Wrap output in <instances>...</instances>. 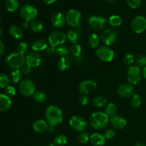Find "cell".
Returning <instances> with one entry per match:
<instances>
[{"label": "cell", "instance_id": "32", "mask_svg": "<svg viewBox=\"0 0 146 146\" xmlns=\"http://www.w3.org/2000/svg\"><path fill=\"white\" fill-rule=\"evenodd\" d=\"M108 23L111 27H119L122 24V19L118 15H112L108 19Z\"/></svg>", "mask_w": 146, "mask_h": 146}, {"label": "cell", "instance_id": "14", "mask_svg": "<svg viewBox=\"0 0 146 146\" xmlns=\"http://www.w3.org/2000/svg\"><path fill=\"white\" fill-rule=\"evenodd\" d=\"M42 56L36 51H31L28 53L25 56L26 64L31 68H35L38 66L42 62Z\"/></svg>", "mask_w": 146, "mask_h": 146}, {"label": "cell", "instance_id": "1", "mask_svg": "<svg viewBox=\"0 0 146 146\" xmlns=\"http://www.w3.org/2000/svg\"><path fill=\"white\" fill-rule=\"evenodd\" d=\"M45 116L48 125L54 127L59 125L63 121L62 111L54 105L49 106L46 109Z\"/></svg>", "mask_w": 146, "mask_h": 146}, {"label": "cell", "instance_id": "8", "mask_svg": "<svg viewBox=\"0 0 146 146\" xmlns=\"http://www.w3.org/2000/svg\"><path fill=\"white\" fill-rule=\"evenodd\" d=\"M88 24L93 30L96 31H104L106 29L108 21L106 18L99 16H92L88 19Z\"/></svg>", "mask_w": 146, "mask_h": 146}, {"label": "cell", "instance_id": "53", "mask_svg": "<svg viewBox=\"0 0 146 146\" xmlns=\"http://www.w3.org/2000/svg\"><path fill=\"white\" fill-rule=\"evenodd\" d=\"M135 146H146V144L143 142H137Z\"/></svg>", "mask_w": 146, "mask_h": 146}, {"label": "cell", "instance_id": "7", "mask_svg": "<svg viewBox=\"0 0 146 146\" xmlns=\"http://www.w3.org/2000/svg\"><path fill=\"white\" fill-rule=\"evenodd\" d=\"M96 56L101 61L104 62H110L112 61L115 56L113 50L108 46H101L97 48L96 51Z\"/></svg>", "mask_w": 146, "mask_h": 146}, {"label": "cell", "instance_id": "52", "mask_svg": "<svg viewBox=\"0 0 146 146\" xmlns=\"http://www.w3.org/2000/svg\"><path fill=\"white\" fill-rule=\"evenodd\" d=\"M48 131L49 133H54V126H52V125H49L48 126Z\"/></svg>", "mask_w": 146, "mask_h": 146}, {"label": "cell", "instance_id": "57", "mask_svg": "<svg viewBox=\"0 0 146 146\" xmlns=\"http://www.w3.org/2000/svg\"><path fill=\"white\" fill-rule=\"evenodd\" d=\"M1 34H2V29H1V28L0 27V37H1Z\"/></svg>", "mask_w": 146, "mask_h": 146}, {"label": "cell", "instance_id": "21", "mask_svg": "<svg viewBox=\"0 0 146 146\" xmlns=\"http://www.w3.org/2000/svg\"><path fill=\"white\" fill-rule=\"evenodd\" d=\"M48 47V43L46 40L39 38V39H36L31 43V49L34 51H41L46 50Z\"/></svg>", "mask_w": 146, "mask_h": 146}, {"label": "cell", "instance_id": "43", "mask_svg": "<svg viewBox=\"0 0 146 146\" xmlns=\"http://www.w3.org/2000/svg\"><path fill=\"white\" fill-rule=\"evenodd\" d=\"M126 2L131 9H137L141 6L142 0H126Z\"/></svg>", "mask_w": 146, "mask_h": 146}, {"label": "cell", "instance_id": "39", "mask_svg": "<svg viewBox=\"0 0 146 146\" xmlns=\"http://www.w3.org/2000/svg\"><path fill=\"white\" fill-rule=\"evenodd\" d=\"M135 64L137 66L141 68H145L146 66V56L140 55L137 57L135 60Z\"/></svg>", "mask_w": 146, "mask_h": 146}, {"label": "cell", "instance_id": "19", "mask_svg": "<svg viewBox=\"0 0 146 146\" xmlns=\"http://www.w3.org/2000/svg\"><path fill=\"white\" fill-rule=\"evenodd\" d=\"M73 64L72 58L69 56H64L60 58L58 62V68L60 71H65L71 68Z\"/></svg>", "mask_w": 146, "mask_h": 146}, {"label": "cell", "instance_id": "40", "mask_svg": "<svg viewBox=\"0 0 146 146\" xmlns=\"http://www.w3.org/2000/svg\"><path fill=\"white\" fill-rule=\"evenodd\" d=\"M17 52L24 55V54L28 51V49H29L28 44H27L26 42H23V41L22 42H20L19 44H18V46H17Z\"/></svg>", "mask_w": 146, "mask_h": 146}, {"label": "cell", "instance_id": "49", "mask_svg": "<svg viewBox=\"0 0 146 146\" xmlns=\"http://www.w3.org/2000/svg\"><path fill=\"white\" fill-rule=\"evenodd\" d=\"M4 51H5V46H4V44L2 41L0 40V56L4 54Z\"/></svg>", "mask_w": 146, "mask_h": 146}, {"label": "cell", "instance_id": "6", "mask_svg": "<svg viewBox=\"0 0 146 146\" xmlns=\"http://www.w3.org/2000/svg\"><path fill=\"white\" fill-rule=\"evenodd\" d=\"M18 89L20 94L23 96L29 97L36 92V86L32 80L24 79L20 82Z\"/></svg>", "mask_w": 146, "mask_h": 146}, {"label": "cell", "instance_id": "27", "mask_svg": "<svg viewBox=\"0 0 146 146\" xmlns=\"http://www.w3.org/2000/svg\"><path fill=\"white\" fill-rule=\"evenodd\" d=\"M117 112H118V107L115 104L110 103V104H107L105 108V113L109 118L117 115Z\"/></svg>", "mask_w": 146, "mask_h": 146}, {"label": "cell", "instance_id": "25", "mask_svg": "<svg viewBox=\"0 0 146 146\" xmlns=\"http://www.w3.org/2000/svg\"><path fill=\"white\" fill-rule=\"evenodd\" d=\"M9 34L14 39H20L23 36V29L18 25H12L9 28Z\"/></svg>", "mask_w": 146, "mask_h": 146}, {"label": "cell", "instance_id": "28", "mask_svg": "<svg viewBox=\"0 0 146 146\" xmlns=\"http://www.w3.org/2000/svg\"><path fill=\"white\" fill-rule=\"evenodd\" d=\"M107 104H108V100L104 96H98L93 100V104L98 108L104 107L106 105H107Z\"/></svg>", "mask_w": 146, "mask_h": 146}, {"label": "cell", "instance_id": "56", "mask_svg": "<svg viewBox=\"0 0 146 146\" xmlns=\"http://www.w3.org/2000/svg\"><path fill=\"white\" fill-rule=\"evenodd\" d=\"M48 146H56V144L54 143H53L49 144V145H48Z\"/></svg>", "mask_w": 146, "mask_h": 146}, {"label": "cell", "instance_id": "54", "mask_svg": "<svg viewBox=\"0 0 146 146\" xmlns=\"http://www.w3.org/2000/svg\"><path fill=\"white\" fill-rule=\"evenodd\" d=\"M142 75L143 76V78L146 80V66L145 68H143V72H142Z\"/></svg>", "mask_w": 146, "mask_h": 146}, {"label": "cell", "instance_id": "58", "mask_svg": "<svg viewBox=\"0 0 146 146\" xmlns=\"http://www.w3.org/2000/svg\"><path fill=\"white\" fill-rule=\"evenodd\" d=\"M0 22H1V19H0Z\"/></svg>", "mask_w": 146, "mask_h": 146}, {"label": "cell", "instance_id": "48", "mask_svg": "<svg viewBox=\"0 0 146 146\" xmlns=\"http://www.w3.org/2000/svg\"><path fill=\"white\" fill-rule=\"evenodd\" d=\"M79 103L82 106H86L88 103V98L86 96V95H82L79 97Z\"/></svg>", "mask_w": 146, "mask_h": 146}, {"label": "cell", "instance_id": "38", "mask_svg": "<svg viewBox=\"0 0 146 146\" xmlns=\"http://www.w3.org/2000/svg\"><path fill=\"white\" fill-rule=\"evenodd\" d=\"M131 104L133 108H138L141 105V98L138 94H134L131 98Z\"/></svg>", "mask_w": 146, "mask_h": 146}, {"label": "cell", "instance_id": "51", "mask_svg": "<svg viewBox=\"0 0 146 146\" xmlns=\"http://www.w3.org/2000/svg\"><path fill=\"white\" fill-rule=\"evenodd\" d=\"M56 1L57 0H43V1H44V2L46 4H54V3L56 2Z\"/></svg>", "mask_w": 146, "mask_h": 146}, {"label": "cell", "instance_id": "33", "mask_svg": "<svg viewBox=\"0 0 146 146\" xmlns=\"http://www.w3.org/2000/svg\"><path fill=\"white\" fill-rule=\"evenodd\" d=\"M43 24L39 21H33L30 24V29L34 33H39L43 30Z\"/></svg>", "mask_w": 146, "mask_h": 146}, {"label": "cell", "instance_id": "31", "mask_svg": "<svg viewBox=\"0 0 146 146\" xmlns=\"http://www.w3.org/2000/svg\"><path fill=\"white\" fill-rule=\"evenodd\" d=\"M33 96H34V99L35 100L36 102L39 103V104H43L44 102H45L47 98L46 93L42 91H36Z\"/></svg>", "mask_w": 146, "mask_h": 146}, {"label": "cell", "instance_id": "34", "mask_svg": "<svg viewBox=\"0 0 146 146\" xmlns=\"http://www.w3.org/2000/svg\"><path fill=\"white\" fill-rule=\"evenodd\" d=\"M81 52H82V47L79 44H73L70 48V53L72 56L76 58H78L81 56Z\"/></svg>", "mask_w": 146, "mask_h": 146}, {"label": "cell", "instance_id": "55", "mask_svg": "<svg viewBox=\"0 0 146 146\" xmlns=\"http://www.w3.org/2000/svg\"><path fill=\"white\" fill-rule=\"evenodd\" d=\"M106 1H108V2H109V3H114L115 1H116V0H106Z\"/></svg>", "mask_w": 146, "mask_h": 146}, {"label": "cell", "instance_id": "5", "mask_svg": "<svg viewBox=\"0 0 146 146\" xmlns=\"http://www.w3.org/2000/svg\"><path fill=\"white\" fill-rule=\"evenodd\" d=\"M19 14L24 21H34L38 16V11L34 6L31 4H24L20 8Z\"/></svg>", "mask_w": 146, "mask_h": 146}, {"label": "cell", "instance_id": "30", "mask_svg": "<svg viewBox=\"0 0 146 146\" xmlns=\"http://www.w3.org/2000/svg\"><path fill=\"white\" fill-rule=\"evenodd\" d=\"M21 76H22V74H21V70L14 69L10 74V81L13 84H18L21 80Z\"/></svg>", "mask_w": 146, "mask_h": 146}, {"label": "cell", "instance_id": "47", "mask_svg": "<svg viewBox=\"0 0 146 146\" xmlns=\"http://www.w3.org/2000/svg\"><path fill=\"white\" fill-rule=\"evenodd\" d=\"M21 74H24V75H29V74L31 73V68L30 66H29L28 65L25 64L24 66H23L22 68H21Z\"/></svg>", "mask_w": 146, "mask_h": 146}, {"label": "cell", "instance_id": "10", "mask_svg": "<svg viewBox=\"0 0 146 146\" xmlns=\"http://www.w3.org/2000/svg\"><path fill=\"white\" fill-rule=\"evenodd\" d=\"M67 39L66 34L61 31H54L48 35V41L52 46L56 47L63 45Z\"/></svg>", "mask_w": 146, "mask_h": 146}, {"label": "cell", "instance_id": "12", "mask_svg": "<svg viewBox=\"0 0 146 146\" xmlns=\"http://www.w3.org/2000/svg\"><path fill=\"white\" fill-rule=\"evenodd\" d=\"M71 128L78 132H84L88 126V123L85 118L81 115H74L69 121Z\"/></svg>", "mask_w": 146, "mask_h": 146}, {"label": "cell", "instance_id": "4", "mask_svg": "<svg viewBox=\"0 0 146 146\" xmlns=\"http://www.w3.org/2000/svg\"><path fill=\"white\" fill-rule=\"evenodd\" d=\"M66 21L72 28H79L82 23V15L76 9H70L66 14Z\"/></svg>", "mask_w": 146, "mask_h": 146}, {"label": "cell", "instance_id": "44", "mask_svg": "<svg viewBox=\"0 0 146 146\" xmlns=\"http://www.w3.org/2000/svg\"><path fill=\"white\" fill-rule=\"evenodd\" d=\"M5 94L7 96H8L9 98L14 96L16 95L15 88L13 86H9L8 87H7V88H6Z\"/></svg>", "mask_w": 146, "mask_h": 146}, {"label": "cell", "instance_id": "23", "mask_svg": "<svg viewBox=\"0 0 146 146\" xmlns=\"http://www.w3.org/2000/svg\"><path fill=\"white\" fill-rule=\"evenodd\" d=\"M48 123L44 120H37L33 123V128L34 131L39 133H45L48 131Z\"/></svg>", "mask_w": 146, "mask_h": 146}, {"label": "cell", "instance_id": "24", "mask_svg": "<svg viewBox=\"0 0 146 146\" xmlns=\"http://www.w3.org/2000/svg\"><path fill=\"white\" fill-rule=\"evenodd\" d=\"M66 36L68 40L69 41L70 43L72 44H76L78 41H80L81 38V35H80V32L78 29H71L69 31H68L66 34Z\"/></svg>", "mask_w": 146, "mask_h": 146}, {"label": "cell", "instance_id": "42", "mask_svg": "<svg viewBox=\"0 0 146 146\" xmlns=\"http://www.w3.org/2000/svg\"><path fill=\"white\" fill-rule=\"evenodd\" d=\"M78 142L81 144H86L90 141V136L87 133L82 132L78 137Z\"/></svg>", "mask_w": 146, "mask_h": 146}, {"label": "cell", "instance_id": "2", "mask_svg": "<svg viewBox=\"0 0 146 146\" xmlns=\"http://www.w3.org/2000/svg\"><path fill=\"white\" fill-rule=\"evenodd\" d=\"M110 118L102 112H95L90 117V123L96 130H103L108 126Z\"/></svg>", "mask_w": 146, "mask_h": 146}, {"label": "cell", "instance_id": "41", "mask_svg": "<svg viewBox=\"0 0 146 146\" xmlns=\"http://www.w3.org/2000/svg\"><path fill=\"white\" fill-rule=\"evenodd\" d=\"M135 61L134 56L131 54H127L123 57V62L126 66H131Z\"/></svg>", "mask_w": 146, "mask_h": 146}, {"label": "cell", "instance_id": "9", "mask_svg": "<svg viewBox=\"0 0 146 146\" xmlns=\"http://www.w3.org/2000/svg\"><path fill=\"white\" fill-rule=\"evenodd\" d=\"M142 76L141 68L136 65L131 66L127 70V78L128 82L132 85L138 84L141 81Z\"/></svg>", "mask_w": 146, "mask_h": 146}, {"label": "cell", "instance_id": "29", "mask_svg": "<svg viewBox=\"0 0 146 146\" xmlns=\"http://www.w3.org/2000/svg\"><path fill=\"white\" fill-rule=\"evenodd\" d=\"M101 38L96 34H92L88 37V44L92 48H96L100 44Z\"/></svg>", "mask_w": 146, "mask_h": 146}, {"label": "cell", "instance_id": "13", "mask_svg": "<svg viewBox=\"0 0 146 146\" xmlns=\"http://www.w3.org/2000/svg\"><path fill=\"white\" fill-rule=\"evenodd\" d=\"M131 27L135 33L141 34L146 30V18L143 16H137L133 19Z\"/></svg>", "mask_w": 146, "mask_h": 146}, {"label": "cell", "instance_id": "20", "mask_svg": "<svg viewBox=\"0 0 146 146\" xmlns=\"http://www.w3.org/2000/svg\"><path fill=\"white\" fill-rule=\"evenodd\" d=\"M90 142L93 146H103L106 143V138L102 134L94 133L90 137Z\"/></svg>", "mask_w": 146, "mask_h": 146}, {"label": "cell", "instance_id": "16", "mask_svg": "<svg viewBox=\"0 0 146 146\" xmlns=\"http://www.w3.org/2000/svg\"><path fill=\"white\" fill-rule=\"evenodd\" d=\"M97 88V84L93 80H85L79 85V91L84 95L90 94Z\"/></svg>", "mask_w": 146, "mask_h": 146}, {"label": "cell", "instance_id": "11", "mask_svg": "<svg viewBox=\"0 0 146 146\" xmlns=\"http://www.w3.org/2000/svg\"><path fill=\"white\" fill-rule=\"evenodd\" d=\"M118 38L117 31L113 29H106L103 31L101 36V40L106 46L113 45Z\"/></svg>", "mask_w": 146, "mask_h": 146}, {"label": "cell", "instance_id": "45", "mask_svg": "<svg viewBox=\"0 0 146 146\" xmlns=\"http://www.w3.org/2000/svg\"><path fill=\"white\" fill-rule=\"evenodd\" d=\"M115 135V131L113 129H108L105 131L104 133V137H105L106 139H112L113 138H114Z\"/></svg>", "mask_w": 146, "mask_h": 146}, {"label": "cell", "instance_id": "22", "mask_svg": "<svg viewBox=\"0 0 146 146\" xmlns=\"http://www.w3.org/2000/svg\"><path fill=\"white\" fill-rule=\"evenodd\" d=\"M11 106V98L6 94H0V112H4L9 109Z\"/></svg>", "mask_w": 146, "mask_h": 146}, {"label": "cell", "instance_id": "3", "mask_svg": "<svg viewBox=\"0 0 146 146\" xmlns=\"http://www.w3.org/2000/svg\"><path fill=\"white\" fill-rule=\"evenodd\" d=\"M5 63L7 66L13 70L19 69L26 64L25 56L18 52L11 53L6 57Z\"/></svg>", "mask_w": 146, "mask_h": 146}, {"label": "cell", "instance_id": "26", "mask_svg": "<svg viewBox=\"0 0 146 146\" xmlns=\"http://www.w3.org/2000/svg\"><path fill=\"white\" fill-rule=\"evenodd\" d=\"M5 7L9 12H14L19 7V2L18 0H7L5 2Z\"/></svg>", "mask_w": 146, "mask_h": 146}, {"label": "cell", "instance_id": "35", "mask_svg": "<svg viewBox=\"0 0 146 146\" xmlns=\"http://www.w3.org/2000/svg\"><path fill=\"white\" fill-rule=\"evenodd\" d=\"M70 53V49L66 46L64 45H61L58 46L56 48V54L58 56H59L60 57H64L67 56Z\"/></svg>", "mask_w": 146, "mask_h": 146}, {"label": "cell", "instance_id": "18", "mask_svg": "<svg viewBox=\"0 0 146 146\" xmlns=\"http://www.w3.org/2000/svg\"><path fill=\"white\" fill-rule=\"evenodd\" d=\"M110 123L112 127L118 130L123 129L126 125V120L120 115H115L110 118Z\"/></svg>", "mask_w": 146, "mask_h": 146}, {"label": "cell", "instance_id": "36", "mask_svg": "<svg viewBox=\"0 0 146 146\" xmlns=\"http://www.w3.org/2000/svg\"><path fill=\"white\" fill-rule=\"evenodd\" d=\"M10 78L6 74L0 73V88H7L9 86Z\"/></svg>", "mask_w": 146, "mask_h": 146}, {"label": "cell", "instance_id": "15", "mask_svg": "<svg viewBox=\"0 0 146 146\" xmlns=\"http://www.w3.org/2000/svg\"><path fill=\"white\" fill-rule=\"evenodd\" d=\"M135 89L131 84H122L118 87L117 93L123 98H128L134 95Z\"/></svg>", "mask_w": 146, "mask_h": 146}, {"label": "cell", "instance_id": "50", "mask_svg": "<svg viewBox=\"0 0 146 146\" xmlns=\"http://www.w3.org/2000/svg\"><path fill=\"white\" fill-rule=\"evenodd\" d=\"M21 26H22V28L27 29L29 27H30L29 22V21H24L22 22V24H21Z\"/></svg>", "mask_w": 146, "mask_h": 146}, {"label": "cell", "instance_id": "46", "mask_svg": "<svg viewBox=\"0 0 146 146\" xmlns=\"http://www.w3.org/2000/svg\"><path fill=\"white\" fill-rule=\"evenodd\" d=\"M46 51L47 55H48L49 56H52L55 55L56 54V47L50 45L47 47V48L46 49Z\"/></svg>", "mask_w": 146, "mask_h": 146}, {"label": "cell", "instance_id": "17", "mask_svg": "<svg viewBox=\"0 0 146 146\" xmlns=\"http://www.w3.org/2000/svg\"><path fill=\"white\" fill-rule=\"evenodd\" d=\"M51 22L56 28H61L64 27L66 21V17L61 12H55L51 17Z\"/></svg>", "mask_w": 146, "mask_h": 146}, {"label": "cell", "instance_id": "37", "mask_svg": "<svg viewBox=\"0 0 146 146\" xmlns=\"http://www.w3.org/2000/svg\"><path fill=\"white\" fill-rule=\"evenodd\" d=\"M68 138L65 135H58L54 138V143L56 145H64L66 144Z\"/></svg>", "mask_w": 146, "mask_h": 146}]
</instances>
